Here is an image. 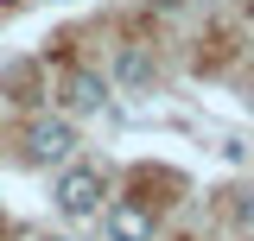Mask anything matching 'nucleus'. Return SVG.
Listing matches in <instances>:
<instances>
[{
  "mask_svg": "<svg viewBox=\"0 0 254 241\" xmlns=\"http://www.w3.org/2000/svg\"><path fill=\"white\" fill-rule=\"evenodd\" d=\"M51 197H58V210L70 216V222H83V216L102 210V172H95V165H64Z\"/></svg>",
  "mask_w": 254,
  "mask_h": 241,
  "instance_id": "1",
  "label": "nucleus"
},
{
  "mask_svg": "<svg viewBox=\"0 0 254 241\" xmlns=\"http://www.w3.org/2000/svg\"><path fill=\"white\" fill-rule=\"evenodd\" d=\"M70 152H76L70 115H51V120H32V127H26V159H32V165H64Z\"/></svg>",
  "mask_w": 254,
  "mask_h": 241,
  "instance_id": "2",
  "label": "nucleus"
},
{
  "mask_svg": "<svg viewBox=\"0 0 254 241\" xmlns=\"http://www.w3.org/2000/svg\"><path fill=\"white\" fill-rule=\"evenodd\" d=\"M102 229H108V241H153V210L133 203V197H121V203L102 210Z\"/></svg>",
  "mask_w": 254,
  "mask_h": 241,
  "instance_id": "3",
  "label": "nucleus"
},
{
  "mask_svg": "<svg viewBox=\"0 0 254 241\" xmlns=\"http://www.w3.org/2000/svg\"><path fill=\"white\" fill-rule=\"evenodd\" d=\"M64 115H95V108H102V102H108V83H102V76H95V70H70V76H64Z\"/></svg>",
  "mask_w": 254,
  "mask_h": 241,
  "instance_id": "4",
  "label": "nucleus"
},
{
  "mask_svg": "<svg viewBox=\"0 0 254 241\" xmlns=\"http://www.w3.org/2000/svg\"><path fill=\"white\" fill-rule=\"evenodd\" d=\"M115 70H121V83H133V89H140V83H153V63H146V51H133V45L121 51Z\"/></svg>",
  "mask_w": 254,
  "mask_h": 241,
  "instance_id": "5",
  "label": "nucleus"
},
{
  "mask_svg": "<svg viewBox=\"0 0 254 241\" xmlns=\"http://www.w3.org/2000/svg\"><path fill=\"white\" fill-rule=\"evenodd\" d=\"M32 241H70V235H32Z\"/></svg>",
  "mask_w": 254,
  "mask_h": 241,
  "instance_id": "6",
  "label": "nucleus"
},
{
  "mask_svg": "<svg viewBox=\"0 0 254 241\" xmlns=\"http://www.w3.org/2000/svg\"><path fill=\"white\" fill-rule=\"evenodd\" d=\"M153 6H178V0H153Z\"/></svg>",
  "mask_w": 254,
  "mask_h": 241,
  "instance_id": "7",
  "label": "nucleus"
},
{
  "mask_svg": "<svg viewBox=\"0 0 254 241\" xmlns=\"http://www.w3.org/2000/svg\"><path fill=\"white\" fill-rule=\"evenodd\" d=\"M248 26H254V0H248Z\"/></svg>",
  "mask_w": 254,
  "mask_h": 241,
  "instance_id": "8",
  "label": "nucleus"
}]
</instances>
